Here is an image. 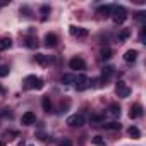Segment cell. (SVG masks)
Here are the masks:
<instances>
[{
  "label": "cell",
  "mask_w": 146,
  "mask_h": 146,
  "mask_svg": "<svg viewBox=\"0 0 146 146\" xmlns=\"http://www.w3.org/2000/svg\"><path fill=\"white\" fill-rule=\"evenodd\" d=\"M98 14L103 16V17H108V16L112 14V5H110V4H107V5H100V7H98Z\"/></svg>",
  "instance_id": "4fadbf2b"
},
{
  "label": "cell",
  "mask_w": 146,
  "mask_h": 146,
  "mask_svg": "<svg viewBox=\"0 0 146 146\" xmlns=\"http://www.w3.org/2000/svg\"><path fill=\"white\" fill-rule=\"evenodd\" d=\"M69 105H70V102L67 100L65 103L62 102V105H60V113H64V112H67V108H69Z\"/></svg>",
  "instance_id": "484cf974"
},
{
  "label": "cell",
  "mask_w": 146,
  "mask_h": 146,
  "mask_svg": "<svg viewBox=\"0 0 146 146\" xmlns=\"http://www.w3.org/2000/svg\"><path fill=\"white\" fill-rule=\"evenodd\" d=\"M41 105H43V110H45L46 113H50V112H52V102H50V98H48V96H43Z\"/></svg>",
  "instance_id": "e0dca14e"
},
{
  "label": "cell",
  "mask_w": 146,
  "mask_h": 146,
  "mask_svg": "<svg viewBox=\"0 0 146 146\" xmlns=\"http://www.w3.org/2000/svg\"><path fill=\"white\" fill-rule=\"evenodd\" d=\"M115 93H117V96H120V98H127V96L131 95V88L125 86L124 81H119L117 86H115Z\"/></svg>",
  "instance_id": "5b68a950"
},
{
  "label": "cell",
  "mask_w": 146,
  "mask_h": 146,
  "mask_svg": "<svg viewBox=\"0 0 146 146\" xmlns=\"http://www.w3.org/2000/svg\"><path fill=\"white\" fill-rule=\"evenodd\" d=\"M45 86V83H43V79L41 78H36V76H26V79H24V88H28V90H41Z\"/></svg>",
  "instance_id": "7a4b0ae2"
},
{
  "label": "cell",
  "mask_w": 146,
  "mask_h": 146,
  "mask_svg": "<svg viewBox=\"0 0 146 146\" xmlns=\"http://www.w3.org/2000/svg\"><path fill=\"white\" fill-rule=\"evenodd\" d=\"M93 144H96V146H107L105 144V141L100 137V136H96V137H93Z\"/></svg>",
  "instance_id": "d4e9b609"
},
{
  "label": "cell",
  "mask_w": 146,
  "mask_h": 146,
  "mask_svg": "<svg viewBox=\"0 0 146 146\" xmlns=\"http://www.w3.org/2000/svg\"><path fill=\"white\" fill-rule=\"evenodd\" d=\"M57 43H58V36L55 33H46L45 35V46L53 48V46H57Z\"/></svg>",
  "instance_id": "52a82bcc"
},
{
  "label": "cell",
  "mask_w": 146,
  "mask_h": 146,
  "mask_svg": "<svg viewBox=\"0 0 146 146\" xmlns=\"http://www.w3.org/2000/svg\"><path fill=\"white\" fill-rule=\"evenodd\" d=\"M103 127L108 129V131H119L120 129V124L119 122H108V124H103Z\"/></svg>",
  "instance_id": "ffe728a7"
},
{
  "label": "cell",
  "mask_w": 146,
  "mask_h": 146,
  "mask_svg": "<svg viewBox=\"0 0 146 146\" xmlns=\"http://www.w3.org/2000/svg\"><path fill=\"white\" fill-rule=\"evenodd\" d=\"M136 58H137V50H127L124 53V60L125 62H134Z\"/></svg>",
  "instance_id": "9a60e30c"
},
{
  "label": "cell",
  "mask_w": 146,
  "mask_h": 146,
  "mask_svg": "<svg viewBox=\"0 0 146 146\" xmlns=\"http://www.w3.org/2000/svg\"><path fill=\"white\" fill-rule=\"evenodd\" d=\"M113 74V67L112 65H107V67H103V70H102V83H105L107 84V81L110 79V76Z\"/></svg>",
  "instance_id": "8fae6325"
},
{
  "label": "cell",
  "mask_w": 146,
  "mask_h": 146,
  "mask_svg": "<svg viewBox=\"0 0 146 146\" xmlns=\"http://www.w3.org/2000/svg\"><path fill=\"white\" fill-rule=\"evenodd\" d=\"M129 29H124V31H120V35H119V41H125L127 38H129Z\"/></svg>",
  "instance_id": "cb8c5ba5"
},
{
  "label": "cell",
  "mask_w": 146,
  "mask_h": 146,
  "mask_svg": "<svg viewBox=\"0 0 146 146\" xmlns=\"http://www.w3.org/2000/svg\"><path fill=\"white\" fill-rule=\"evenodd\" d=\"M103 117L102 115H91V122H102Z\"/></svg>",
  "instance_id": "83f0119b"
},
{
  "label": "cell",
  "mask_w": 146,
  "mask_h": 146,
  "mask_svg": "<svg viewBox=\"0 0 146 146\" xmlns=\"http://www.w3.org/2000/svg\"><path fill=\"white\" fill-rule=\"evenodd\" d=\"M9 72H11V69H9L7 65H0V78L9 76Z\"/></svg>",
  "instance_id": "603a6c76"
},
{
  "label": "cell",
  "mask_w": 146,
  "mask_h": 146,
  "mask_svg": "<svg viewBox=\"0 0 146 146\" xmlns=\"http://www.w3.org/2000/svg\"><path fill=\"white\" fill-rule=\"evenodd\" d=\"M69 33H70L72 36H78V38L88 36V31H86L84 28H78V26H70V28H69Z\"/></svg>",
  "instance_id": "9c48e42d"
},
{
  "label": "cell",
  "mask_w": 146,
  "mask_h": 146,
  "mask_svg": "<svg viewBox=\"0 0 146 146\" xmlns=\"http://www.w3.org/2000/svg\"><path fill=\"white\" fill-rule=\"evenodd\" d=\"M21 122H23V125H31V124L36 122V115L33 112H26V113H23Z\"/></svg>",
  "instance_id": "30bf717a"
},
{
  "label": "cell",
  "mask_w": 146,
  "mask_h": 146,
  "mask_svg": "<svg viewBox=\"0 0 146 146\" xmlns=\"http://www.w3.org/2000/svg\"><path fill=\"white\" fill-rule=\"evenodd\" d=\"M69 67L74 69V70H84L86 69V62L83 58H79V57H74V58L69 60Z\"/></svg>",
  "instance_id": "8992f818"
},
{
  "label": "cell",
  "mask_w": 146,
  "mask_h": 146,
  "mask_svg": "<svg viewBox=\"0 0 146 146\" xmlns=\"http://www.w3.org/2000/svg\"><path fill=\"white\" fill-rule=\"evenodd\" d=\"M24 46L26 48H36L38 46V40L35 36H28V38H24Z\"/></svg>",
  "instance_id": "5bb4252c"
},
{
  "label": "cell",
  "mask_w": 146,
  "mask_h": 146,
  "mask_svg": "<svg viewBox=\"0 0 146 146\" xmlns=\"http://www.w3.org/2000/svg\"><path fill=\"white\" fill-rule=\"evenodd\" d=\"M48 11H50V7H46V5H45V7H41V12H43V19H46V12H48Z\"/></svg>",
  "instance_id": "f1b7e54d"
},
{
  "label": "cell",
  "mask_w": 146,
  "mask_h": 146,
  "mask_svg": "<svg viewBox=\"0 0 146 146\" xmlns=\"http://www.w3.org/2000/svg\"><path fill=\"white\" fill-rule=\"evenodd\" d=\"M110 16L113 17V23L115 24H122L127 19V11L122 5H112V14Z\"/></svg>",
  "instance_id": "6da1fadb"
},
{
  "label": "cell",
  "mask_w": 146,
  "mask_h": 146,
  "mask_svg": "<svg viewBox=\"0 0 146 146\" xmlns=\"http://www.w3.org/2000/svg\"><path fill=\"white\" fill-rule=\"evenodd\" d=\"M74 79H76V76H72V74H64L62 76V83H65V84L74 83Z\"/></svg>",
  "instance_id": "7402d4cb"
},
{
  "label": "cell",
  "mask_w": 146,
  "mask_h": 146,
  "mask_svg": "<svg viewBox=\"0 0 146 146\" xmlns=\"http://www.w3.org/2000/svg\"><path fill=\"white\" fill-rule=\"evenodd\" d=\"M12 46V40L11 38H2L0 40V50H9Z\"/></svg>",
  "instance_id": "ac0fdd59"
},
{
  "label": "cell",
  "mask_w": 146,
  "mask_h": 146,
  "mask_svg": "<svg viewBox=\"0 0 146 146\" xmlns=\"http://www.w3.org/2000/svg\"><path fill=\"white\" fill-rule=\"evenodd\" d=\"M100 57H102L103 60H108V58L112 57V50H110V48H102V52H100Z\"/></svg>",
  "instance_id": "44dd1931"
},
{
  "label": "cell",
  "mask_w": 146,
  "mask_h": 146,
  "mask_svg": "<svg viewBox=\"0 0 146 146\" xmlns=\"http://www.w3.org/2000/svg\"><path fill=\"white\" fill-rule=\"evenodd\" d=\"M74 83H76V90H78V91H84V90L90 86V78L84 76V74H79V76L74 79Z\"/></svg>",
  "instance_id": "277c9868"
},
{
  "label": "cell",
  "mask_w": 146,
  "mask_h": 146,
  "mask_svg": "<svg viewBox=\"0 0 146 146\" xmlns=\"http://www.w3.org/2000/svg\"><path fill=\"white\" fill-rule=\"evenodd\" d=\"M108 110L112 115H120V105L119 103H110L108 105Z\"/></svg>",
  "instance_id": "d6986e66"
},
{
  "label": "cell",
  "mask_w": 146,
  "mask_h": 146,
  "mask_svg": "<svg viewBox=\"0 0 146 146\" xmlns=\"http://www.w3.org/2000/svg\"><path fill=\"white\" fill-rule=\"evenodd\" d=\"M35 60H36L40 65H48V64L52 62L50 55H45V53H36V55H35Z\"/></svg>",
  "instance_id": "7c38bea8"
},
{
  "label": "cell",
  "mask_w": 146,
  "mask_h": 146,
  "mask_svg": "<svg viewBox=\"0 0 146 146\" xmlns=\"http://www.w3.org/2000/svg\"><path fill=\"white\" fill-rule=\"evenodd\" d=\"M141 115H143V107H141L139 103L131 105V108H129V117H131V119H139Z\"/></svg>",
  "instance_id": "ba28073f"
},
{
  "label": "cell",
  "mask_w": 146,
  "mask_h": 146,
  "mask_svg": "<svg viewBox=\"0 0 146 146\" xmlns=\"http://www.w3.org/2000/svg\"><path fill=\"white\" fill-rule=\"evenodd\" d=\"M67 124H69L70 127H83V125L86 124V119H84L83 113H76V115H70V117L67 119Z\"/></svg>",
  "instance_id": "3957f363"
},
{
  "label": "cell",
  "mask_w": 146,
  "mask_h": 146,
  "mask_svg": "<svg viewBox=\"0 0 146 146\" xmlns=\"http://www.w3.org/2000/svg\"><path fill=\"white\" fill-rule=\"evenodd\" d=\"M58 146H72V141L70 139H67V137H64L62 141H60V144Z\"/></svg>",
  "instance_id": "4316f807"
},
{
  "label": "cell",
  "mask_w": 146,
  "mask_h": 146,
  "mask_svg": "<svg viewBox=\"0 0 146 146\" xmlns=\"http://www.w3.org/2000/svg\"><path fill=\"white\" fill-rule=\"evenodd\" d=\"M136 19H144V12H137L136 14Z\"/></svg>",
  "instance_id": "f546056e"
},
{
  "label": "cell",
  "mask_w": 146,
  "mask_h": 146,
  "mask_svg": "<svg viewBox=\"0 0 146 146\" xmlns=\"http://www.w3.org/2000/svg\"><path fill=\"white\" fill-rule=\"evenodd\" d=\"M2 91H4V90H2V86H0V93H2Z\"/></svg>",
  "instance_id": "4dcf8cb0"
},
{
  "label": "cell",
  "mask_w": 146,
  "mask_h": 146,
  "mask_svg": "<svg viewBox=\"0 0 146 146\" xmlns=\"http://www.w3.org/2000/svg\"><path fill=\"white\" fill-rule=\"evenodd\" d=\"M127 134H129L132 139H139V137H141V131H139L136 125H131V127L127 129Z\"/></svg>",
  "instance_id": "2e32d148"
}]
</instances>
